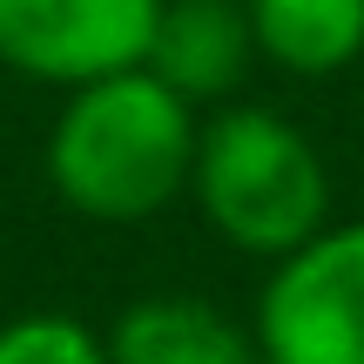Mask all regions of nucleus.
<instances>
[{"label": "nucleus", "mask_w": 364, "mask_h": 364, "mask_svg": "<svg viewBox=\"0 0 364 364\" xmlns=\"http://www.w3.org/2000/svg\"><path fill=\"white\" fill-rule=\"evenodd\" d=\"M162 0H0V61L48 88L142 68Z\"/></svg>", "instance_id": "20e7f679"}, {"label": "nucleus", "mask_w": 364, "mask_h": 364, "mask_svg": "<svg viewBox=\"0 0 364 364\" xmlns=\"http://www.w3.org/2000/svg\"><path fill=\"white\" fill-rule=\"evenodd\" d=\"M250 331L263 364H364V216L284 250Z\"/></svg>", "instance_id": "7ed1b4c3"}, {"label": "nucleus", "mask_w": 364, "mask_h": 364, "mask_svg": "<svg viewBox=\"0 0 364 364\" xmlns=\"http://www.w3.org/2000/svg\"><path fill=\"white\" fill-rule=\"evenodd\" d=\"M250 34L270 68L324 81L364 54V0H250Z\"/></svg>", "instance_id": "0eeeda50"}, {"label": "nucleus", "mask_w": 364, "mask_h": 364, "mask_svg": "<svg viewBox=\"0 0 364 364\" xmlns=\"http://www.w3.org/2000/svg\"><path fill=\"white\" fill-rule=\"evenodd\" d=\"M0 364H108V344L61 311H34L0 324Z\"/></svg>", "instance_id": "6e6552de"}, {"label": "nucleus", "mask_w": 364, "mask_h": 364, "mask_svg": "<svg viewBox=\"0 0 364 364\" xmlns=\"http://www.w3.org/2000/svg\"><path fill=\"white\" fill-rule=\"evenodd\" d=\"M250 61H257L250 0H162L156 7L142 68L162 75L182 102H223V95H236Z\"/></svg>", "instance_id": "39448f33"}, {"label": "nucleus", "mask_w": 364, "mask_h": 364, "mask_svg": "<svg viewBox=\"0 0 364 364\" xmlns=\"http://www.w3.org/2000/svg\"><path fill=\"white\" fill-rule=\"evenodd\" d=\"M189 189L209 230L250 257H284L311 243L331 216L324 156L277 108H223L209 129H196Z\"/></svg>", "instance_id": "f03ea898"}, {"label": "nucleus", "mask_w": 364, "mask_h": 364, "mask_svg": "<svg viewBox=\"0 0 364 364\" xmlns=\"http://www.w3.org/2000/svg\"><path fill=\"white\" fill-rule=\"evenodd\" d=\"M102 344L108 364H263L257 331H243L209 297H142Z\"/></svg>", "instance_id": "423d86ee"}, {"label": "nucleus", "mask_w": 364, "mask_h": 364, "mask_svg": "<svg viewBox=\"0 0 364 364\" xmlns=\"http://www.w3.org/2000/svg\"><path fill=\"white\" fill-rule=\"evenodd\" d=\"M196 102L149 68H115L81 88L48 129V182L88 223H149L189 189Z\"/></svg>", "instance_id": "f257e3e1"}]
</instances>
